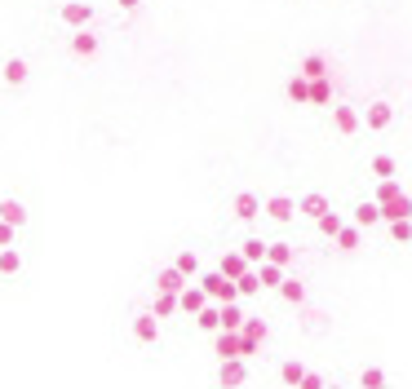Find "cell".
<instances>
[{"label":"cell","mask_w":412,"mask_h":389,"mask_svg":"<svg viewBox=\"0 0 412 389\" xmlns=\"http://www.w3.org/2000/svg\"><path fill=\"white\" fill-rule=\"evenodd\" d=\"M204 292L218 301V306H226V301H240V283L222 275V270H213V275H204Z\"/></svg>","instance_id":"6da1fadb"},{"label":"cell","mask_w":412,"mask_h":389,"mask_svg":"<svg viewBox=\"0 0 412 389\" xmlns=\"http://www.w3.org/2000/svg\"><path fill=\"white\" fill-rule=\"evenodd\" d=\"M213 349H218V359H244V332L240 328H218L213 332Z\"/></svg>","instance_id":"7a4b0ae2"},{"label":"cell","mask_w":412,"mask_h":389,"mask_svg":"<svg viewBox=\"0 0 412 389\" xmlns=\"http://www.w3.org/2000/svg\"><path fill=\"white\" fill-rule=\"evenodd\" d=\"M230 213H235V222H257V217L266 213V204H261L253 191H240V195H235V204H230Z\"/></svg>","instance_id":"3957f363"},{"label":"cell","mask_w":412,"mask_h":389,"mask_svg":"<svg viewBox=\"0 0 412 389\" xmlns=\"http://www.w3.org/2000/svg\"><path fill=\"white\" fill-rule=\"evenodd\" d=\"M266 217L271 222H298V199H288V195H271L266 199Z\"/></svg>","instance_id":"277c9868"},{"label":"cell","mask_w":412,"mask_h":389,"mask_svg":"<svg viewBox=\"0 0 412 389\" xmlns=\"http://www.w3.org/2000/svg\"><path fill=\"white\" fill-rule=\"evenodd\" d=\"M359 124H364V115H359L355 107H333V128L341 133V138H355Z\"/></svg>","instance_id":"5b68a950"},{"label":"cell","mask_w":412,"mask_h":389,"mask_svg":"<svg viewBox=\"0 0 412 389\" xmlns=\"http://www.w3.org/2000/svg\"><path fill=\"white\" fill-rule=\"evenodd\" d=\"M333 244H337V252H359V248H364V226H341L337 234H333Z\"/></svg>","instance_id":"8992f818"},{"label":"cell","mask_w":412,"mask_h":389,"mask_svg":"<svg viewBox=\"0 0 412 389\" xmlns=\"http://www.w3.org/2000/svg\"><path fill=\"white\" fill-rule=\"evenodd\" d=\"M310 107H333V76H315L310 80Z\"/></svg>","instance_id":"52a82bcc"},{"label":"cell","mask_w":412,"mask_h":389,"mask_svg":"<svg viewBox=\"0 0 412 389\" xmlns=\"http://www.w3.org/2000/svg\"><path fill=\"white\" fill-rule=\"evenodd\" d=\"M284 93H288V102H298V107H310V76H288V84H284Z\"/></svg>","instance_id":"ba28073f"},{"label":"cell","mask_w":412,"mask_h":389,"mask_svg":"<svg viewBox=\"0 0 412 389\" xmlns=\"http://www.w3.org/2000/svg\"><path fill=\"white\" fill-rule=\"evenodd\" d=\"M351 222L355 226H377V222H382V204H377V199H364V204H355V213H351Z\"/></svg>","instance_id":"9c48e42d"},{"label":"cell","mask_w":412,"mask_h":389,"mask_svg":"<svg viewBox=\"0 0 412 389\" xmlns=\"http://www.w3.org/2000/svg\"><path fill=\"white\" fill-rule=\"evenodd\" d=\"M364 120H368L372 133H382V128H390V120H394V107H390V102H372Z\"/></svg>","instance_id":"30bf717a"},{"label":"cell","mask_w":412,"mask_h":389,"mask_svg":"<svg viewBox=\"0 0 412 389\" xmlns=\"http://www.w3.org/2000/svg\"><path fill=\"white\" fill-rule=\"evenodd\" d=\"M328 208H333V204H328V195H319V191H310V195L298 199V213L302 217H324Z\"/></svg>","instance_id":"8fae6325"},{"label":"cell","mask_w":412,"mask_h":389,"mask_svg":"<svg viewBox=\"0 0 412 389\" xmlns=\"http://www.w3.org/2000/svg\"><path fill=\"white\" fill-rule=\"evenodd\" d=\"M218 381H222V385H244V381H249V367H244V359H226L222 371H218Z\"/></svg>","instance_id":"7c38bea8"},{"label":"cell","mask_w":412,"mask_h":389,"mask_svg":"<svg viewBox=\"0 0 412 389\" xmlns=\"http://www.w3.org/2000/svg\"><path fill=\"white\" fill-rule=\"evenodd\" d=\"M298 71L315 80V76H333V66H328V58H324V54H306V58L298 62Z\"/></svg>","instance_id":"4fadbf2b"},{"label":"cell","mask_w":412,"mask_h":389,"mask_svg":"<svg viewBox=\"0 0 412 389\" xmlns=\"http://www.w3.org/2000/svg\"><path fill=\"white\" fill-rule=\"evenodd\" d=\"M244 341H257V345H266V336H271V328H266V318H257V314H249L244 318Z\"/></svg>","instance_id":"5bb4252c"},{"label":"cell","mask_w":412,"mask_h":389,"mask_svg":"<svg viewBox=\"0 0 412 389\" xmlns=\"http://www.w3.org/2000/svg\"><path fill=\"white\" fill-rule=\"evenodd\" d=\"M399 217H412V199L408 195H394L390 204H382V222H399Z\"/></svg>","instance_id":"9a60e30c"},{"label":"cell","mask_w":412,"mask_h":389,"mask_svg":"<svg viewBox=\"0 0 412 389\" xmlns=\"http://www.w3.org/2000/svg\"><path fill=\"white\" fill-rule=\"evenodd\" d=\"M218 270H222V275H230V279H240L244 270H253V265H249V257H244V252H222V265H218Z\"/></svg>","instance_id":"2e32d148"},{"label":"cell","mask_w":412,"mask_h":389,"mask_svg":"<svg viewBox=\"0 0 412 389\" xmlns=\"http://www.w3.org/2000/svg\"><path fill=\"white\" fill-rule=\"evenodd\" d=\"M204 301H208L204 283H200V287H191V283L182 287V310H187V314H200V310H204Z\"/></svg>","instance_id":"e0dca14e"},{"label":"cell","mask_w":412,"mask_h":389,"mask_svg":"<svg viewBox=\"0 0 412 389\" xmlns=\"http://www.w3.org/2000/svg\"><path fill=\"white\" fill-rule=\"evenodd\" d=\"M155 283H160V292H182V287H187V275L173 265V270H160Z\"/></svg>","instance_id":"ac0fdd59"},{"label":"cell","mask_w":412,"mask_h":389,"mask_svg":"<svg viewBox=\"0 0 412 389\" xmlns=\"http://www.w3.org/2000/svg\"><path fill=\"white\" fill-rule=\"evenodd\" d=\"M284 270H288V265H279V261H261V265H257L261 287H279V283H284Z\"/></svg>","instance_id":"d6986e66"},{"label":"cell","mask_w":412,"mask_h":389,"mask_svg":"<svg viewBox=\"0 0 412 389\" xmlns=\"http://www.w3.org/2000/svg\"><path fill=\"white\" fill-rule=\"evenodd\" d=\"M368 168H372V177H377V181L399 173V164H394V155H386V150H382V155H372V160H368Z\"/></svg>","instance_id":"ffe728a7"},{"label":"cell","mask_w":412,"mask_h":389,"mask_svg":"<svg viewBox=\"0 0 412 389\" xmlns=\"http://www.w3.org/2000/svg\"><path fill=\"white\" fill-rule=\"evenodd\" d=\"M279 297H284L288 306H302V301H306V287H302V279H284V283H279Z\"/></svg>","instance_id":"44dd1931"},{"label":"cell","mask_w":412,"mask_h":389,"mask_svg":"<svg viewBox=\"0 0 412 389\" xmlns=\"http://www.w3.org/2000/svg\"><path fill=\"white\" fill-rule=\"evenodd\" d=\"M235 283H240V297H257V292H261V275H257V265H253V270H244Z\"/></svg>","instance_id":"7402d4cb"},{"label":"cell","mask_w":412,"mask_h":389,"mask_svg":"<svg viewBox=\"0 0 412 389\" xmlns=\"http://www.w3.org/2000/svg\"><path fill=\"white\" fill-rule=\"evenodd\" d=\"M244 257H249V265H261L266 261V252H271V244H261V239H244Z\"/></svg>","instance_id":"603a6c76"},{"label":"cell","mask_w":412,"mask_h":389,"mask_svg":"<svg viewBox=\"0 0 412 389\" xmlns=\"http://www.w3.org/2000/svg\"><path fill=\"white\" fill-rule=\"evenodd\" d=\"M394 195H404V186L394 181V177H382V181H377V195H372V199H377V204H390Z\"/></svg>","instance_id":"cb8c5ba5"},{"label":"cell","mask_w":412,"mask_h":389,"mask_svg":"<svg viewBox=\"0 0 412 389\" xmlns=\"http://www.w3.org/2000/svg\"><path fill=\"white\" fill-rule=\"evenodd\" d=\"M315 226H319V234H324V239H333V234H337V230H341L346 222H341V217H337L333 208H328L324 217H315Z\"/></svg>","instance_id":"d4e9b609"},{"label":"cell","mask_w":412,"mask_h":389,"mask_svg":"<svg viewBox=\"0 0 412 389\" xmlns=\"http://www.w3.org/2000/svg\"><path fill=\"white\" fill-rule=\"evenodd\" d=\"M244 318H249V314L240 310V301H226V306H222V328H244Z\"/></svg>","instance_id":"484cf974"},{"label":"cell","mask_w":412,"mask_h":389,"mask_svg":"<svg viewBox=\"0 0 412 389\" xmlns=\"http://www.w3.org/2000/svg\"><path fill=\"white\" fill-rule=\"evenodd\" d=\"M195 318H200V328H204V332H218V328H222V306H204Z\"/></svg>","instance_id":"4316f807"},{"label":"cell","mask_w":412,"mask_h":389,"mask_svg":"<svg viewBox=\"0 0 412 389\" xmlns=\"http://www.w3.org/2000/svg\"><path fill=\"white\" fill-rule=\"evenodd\" d=\"M293 257H298L293 244H271V252H266V261H279V265H293Z\"/></svg>","instance_id":"83f0119b"},{"label":"cell","mask_w":412,"mask_h":389,"mask_svg":"<svg viewBox=\"0 0 412 389\" xmlns=\"http://www.w3.org/2000/svg\"><path fill=\"white\" fill-rule=\"evenodd\" d=\"M390 226V239L394 244H412V222H408V217H399V222H386Z\"/></svg>","instance_id":"f1b7e54d"},{"label":"cell","mask_w":412,"mask_h":389,"mask_svg":"<svg viewBox=\"0 0 412 389\" xmlns=\"http://www.w3.org/2000/svg\"><path fill=\"white\" fill-rule=\"evenodd\" d=\"M302 376H306V367L302 363H284V367H279V381H284V385H302Z\"/></svg>","instance_id":"f546056e"},{"label":"cell","mask_w":412,"mask_h":389,"mask_svg":"<svg viewBox=\"0 0 412 389\" xmlns=\"http://www.w3.org/2000/svg\"><path fill=\"white\" fill-rule=\"evenodd\" d=\"M359 385H364V389H377V385H386V371H382V367H364V376H359Z\"/></svg>","instance_id":"4dcf8cb0"},{"label":"cell","mask_w":412,"mask_h":389,"mask_svg":"<svg viewBox=\"0 0 412 389\" xmlns=\"http://www.w3.org/2000/svg\"><path fill=\"white\" fill-rule=\"evenodd\" d=\"M177 297H182V292H164V297H160V306H155V314H160V318H169V314L177 310Z\"/></svg>","instance_id":"1f68e13d"},{"label":"cell","mask_w":412,"mask_h":389,"mask_svg":"<svg viewBox=\"0 0 412 389\" xmlns=\"http://www.w3.org/2000/svg\"><path fill=\"white\" fill-rule=\"evenodd\" d=\"M177 270H182V275H195V270H200V261H195V252H177V261H173Z\"/></svg>","instance_id":"d6a6232c"},{"label":"cell","mask_w":412,"mask_h":389,"mask_svg":"<svg viewBox=\"0 0 412 389\" xmlns=\"http://www.w3.org/2000/svg\"><path fill=\"white\" fill-rule=\"evenodd\" d=\"M62 18H67V23H85L89 18V5H67V9H62Z\"/></svg>","instance_id":"836d02e7"},{"label":"cell","mask_w":412,"mask_h":389,"mask_svg":"<svg viewBox=\"0 0 412 389\" xmlns=\"http://www.w3.org/2000/svg\"><path fill=\"white\" fill-rule=\"evenodd\" d=\"M5 80H9V84H23V80H27V66H23V62H9V66H5Z\"/></svg>","instance_id":"e575fe53"},{"label":"cell","mask_w":412,"mask_h":389,"mask_svg":"<svg viewBox=\"0 0 412 389\" xmlns=\"http://www.w3.org/2000/svg\"><path fill=\"white\" fill-rule=\"evenodd\" d=\"M138 336H142V341H155V318H138Z\"/></svg>","instance_id":"d590c367"},{"label":"cell","mask_w":412,"mask_h":389,"mask_svg":"<svg viewBox=\"0 0 412 389\" xmlns=\"http://www.w3.org/2000/svg\"><path fill=\"white\" fill-rule=\"evenodd\" d=\"M0 217H5V222H13V226H18V222H23V208H18V204H5V208H0Z\"/></svg>","instance_id":"8d00e7d4"},{"label":"cell","mask_w":412,"mask_h":389,"mask_svg":"<svg viewBox=\"0 0 412 389\" xmlns=\"http://www.w3.org/2000/svg\"><path fill=\"white\" fill-rule=\"evenodd\" d=\"M93 49H98L93 36H76V54H93Z\"/></svg>","instance_id":"74e56055"},{"label":"cell","mask_w":412,"mask_h":389,"mask_svg":"<svg viewBox=\"0 0 412 389\" xmlns=\"http://www.w3.org/2000/svg\"><path fill=\"white\" fill-rule=\"evenodd\" d=\"M120 5H124V9H138V0H120Z\"/></svg>","instance_id":"f35d334b"}]
</instances>
